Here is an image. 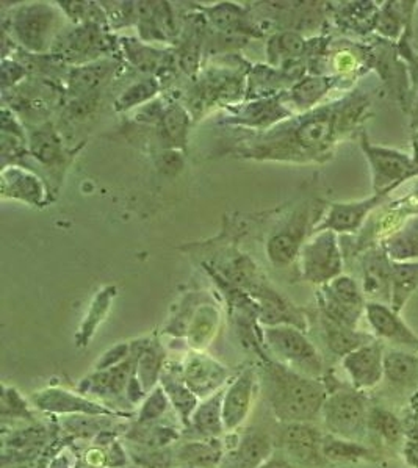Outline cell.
Wrapping results in <instances>:
<instances>
[{"instance_id":"6da1fadb","label":"cell","mask_w":418,"mask_h":468,"mask_svg":"<svg viewBox=\"0 0 418 468\" xmlns=\"http://www.w3.org/2000/svg\"><path fill=\"white\" fill-rule=\"evenodd\" d=\"M366 107L368 101L359 94L348 96L335 104L323 105L298 117L287 127L277 129L276 133H269L249 154L298 162L326 157L340 135L353 129Z\"/></svg>"},{"instance_id":"7a4b0ae2","label":"cell","mask_w":418,"mask_h":468,"mask_svg":"<svg viewBox=\"0 0 418 468\" xmlns=\"http://www.w3.org/2000/svg\"><path fill=\"white\" fill-rule=\"evenodd\" d=\"M263 389L276 418L284 423H312L321 416L329 391L326 383L304 376L277 362L263 368Z\"/></svg>"},{"instance_id":"3957f363","label":"cell","mask_w":418,"mask_h":468,"mask_svg":"<svg viewBox=\"0 0 418 468\" xmlns=\"http://www.w3.org/2000/svg\"><path fill=\"white\" fill-rule=\"evenodd\" d=\"M261 335L277 364L304 376L315 379L325 376L323 358L304 331L294 326H265Z\"/></svg>"},{"instance_id":"277c9868","label":"cell","mask_w":418,"mask_h":468,"mask_svg":"<svg viewBox=\"0 0 418 468\" xmlns=\"http://www.w3.org/2000/svg\"><path fill=\"white\" fill-rule=\"evenodd\" d=\"M321 418L327 434L339 439L364 443L370 432V409L366 397L356 389L329 391Z\"/></svg>"},{"instance_id":"5b68a950","label":"cell","mask_w":418,"mask_h":468,"mask_svg":"<svg viewBox=\"0 0 418 468\" xmlns=\"http://www.w3.org/2000/svg\"><path fill=\"white\" fill-rule=\"evenodd\" d=\"M373 173V191L390 195L399 183L418 176V158L401 150L374 146L366 133L360 141Z\"/></svg>"},{"instance_id":"8992f818","label":"cell","mask_w":418,"mask_h":468,"mask_svg":"<svg viewBox=\"0 0 418 468\" xmlns=\"http://www.w3.org/2000/svg\"><path fill=\"white\" fill-rule=\"evenodd\" d=\"M321 313L340 325L358 329L362 313H366V295L362 286L345 274L321 286Z\"/></svg>"},{"instance_id":"52a82bcc","label":"cell","mask_w":418,"mask_h":468,"mask_svg":"<svg viewBox=\"0 0 418 468\" xmlns=\"http://www.w3.org/2000/svg\"><path fill=\"white\" fill-rule=\"evenodd\" d=\"M301 268L304 279L317 286H326L339 278L343 257L337 234L333 230H323L306 243L301 249Z\"/></svg>"},{"instance_id":"ba28073f","label":"cell","mask_w":418,"mask_h":468,"mask_svg":"<svg viewBox=\"0 0 418 468\" xmlns=\"http://www.w3.org/2000/svg\"><path fill=\"white\" fill-rule=\"evenodd\" d=\"M33 406L53 416H102L127 418L131 414L113 409L107 404L98 403L80 391H66L61 387H46L35 391L32 397Z\"/></svg>"},{"instance_id":"9c48e42d","label":"cell","mask_w":418,"mask_h":468,"mask_svg":"<svg viewBox=\"0 0 418 468\" xmlns=\"http://www.w3.org/2000/svg\"><path fill=\"white\" fill-rule=\"evenodd\" d=\"M149 343H132L131 358L125 360L123 364L113 367L110 370L94 371L92 375L82 379L79 389L84 395H96L104 401H127V391L131 385L132 379L137 375L138 359L143 354L146 346Z\"/></svg>"},{"instance_id":"30bf717a","label":"cell","mask_w":418,"mask_h":468,"mask_svg":"<svg viewBox=\"0 0 418 468\" xmlns=\"http://www.w3.org/2000/svg\"><path fill=\"white\" fill-rule=\"evenodd\" d=\"M323 439L325 436L312 423H285L281 447L298 467H321L327 462L323 455Z\"/></svg>"},{"instance_id":"8fae6325","label":"cell","mask_w":418,"mask_h":468,"mask_svg":"<svg viewBox=\"0 0 418 468\" xmlns=\"http://www.w3.org/2000/svg\"><path fill=\"white\" fill-rule=\"evenodd\" d=\"M55 24L57 14L46 4H32L20 7L12 20L16 38L33 52H43L49 46Z\"/></svg>"},{"instance_id":"7c38bea8","label":"cell","mask_w":418,"mask_h":468,"mask_svg":"<svg viewBox=\"0 0 418 468\" xmlns=\"http://www.w3.org/2000/svg\"><path fill=\"white\" fill-rule=\"evenodd\" d=\"M259 376L254 368L243 370L238 376L230 381L224 389L222 397V422L226 434L236 432L248 420L253 409Z\"/></svg>"},{"instance_id":"4fadbf2b","label":"cell","mask_w":418,"mask_h":468,"mask_svg":"<svg viewBox=\"0 0 418 468\" xmlns=\"http://www.w3.org/2000/svg\"><path fill=\"white\" fill-rule=\"evenodd\" d=\"M384 346L373 340L342 359L350 383L356 391H372L384 381Z\"/></svg>"},{"instance_id":"5bb4252c","label":"cell","mask_w":418,"mask_h":468,"mask_svg":"<svg viewBox=\"0 0 418 468\" xmlns=\"http://www.w3.org/2000/svg\"><path fill=\"white\" fill-rule=\"evenodd\" d=\"M366 321L378 340L387 342L398 350L418 354L417 334L406 325L405 319L389 304L366 301Z\"/></svg>"},{"instance_id":"9a60e30c","label":"cell","mask_w":418,"mask_h":468,"mask_svg":"<svg viewBox=\"0 0 418 468\" xmlns=\"http://www.w3.org/2000/svg\"><path fill=\"white\" fill-rule=\"evenodd\" d=\"M182 377L189 391L199 399H205L228 387L230 370L215 359L197 351L185 360Z\"/></svg>"},{"instance_id":"2e32d148","label":"cell","mask_w":418,"mask_h":468,"mask_svg":"<svg viewBox=\"0 0 418 468\" xmlns=\"http://www.w3.org/2000/svg\"><path fill=\"white\" fill-rule=\"evenodd\" d=\"M309 206L302 207L294 214L285 228H282L279 232L271 235V238L267 245L269 261L273 262L277 267H285L293 262L294 257L301 253L304 246V238L308 234Z\"/></svg>"},{"instance_id":"e0dca14e","label":"cell","mask_w":418,"mask_h":468,"mask_svg":"<svg viewBox=\"0 0 418 468\" xmlns=\"http://www.w3.org/2000/svg\"><path fill=\"white\" fill-rule=\"evenodd\" d=\"M386 193H374L372 198L358 202L345 204H331L325 220L315 226V232L333 230L335 234H353L358 232L366 222L370 212L378 207L386 199Z\"/></svg>"},{"instance_id":"ac0fdd59","label":"cell","mask_w":418,"mask_h":468,"mask_svg":"<svg viewBox=\"0 0 418 468\" xmlns=\"http://www.w3.org/2000/svg\"><path fill=\"white\" fill-rule=\"evenodd\" d=\"M362 292L366 300L390 306L392 261L382 247H373L362 259Z\"/></svg>"},{"instance_id":"d6986e66","label":"cell","mask_w":418,"mask_h":468,"mask_svg":"<svg viewBox=\"0 0 418 468\" xmlns=\"http://www.w3.org/2000/svg\"><path fill=\"white\" fill-rule=\"evenodd\" d=\"M273 451L275 443L269 434L259 430L246 431L226 451L221 468H259L269 461Z\"/></svg>"},{"instance_id":"ffe728a7","label":"cell","mask_w":418,"mask_h":468,"mask_svg":"<svg viewBox=\"0 0 418 468\" xmlns=\"http://www.w3.org/2000/svg\"><path fill=\"white\" fill-rule=\"evenodd\" d=\"M384 381L392 391L412 393L418 387V354L406 350H386Z\"/></svg>"},{"instance_id":"44dd1931","label":"cell","mask_w":418,"mask_h":468,"mask_svg":"<svg viewBox=\"0 0 418 468\" xmlns=\"http://www.w3.org/2000/svg\"><path fill=\"white\" fill-rule=\"evenodd\" d=\"M224 456L221 439H195L182 443L174 459L179 467L221 468Z\"/></svg>"},{"instance_id":"7402d4cb","label":"cell","mask_w":418,"mask_h":468,"mask_svg":"<svg viewBox=\"0 0 418 468\" xmlns=\"http://www.w3.org/2000/svg\"><path fill=\"white\" fill-rule=\"evenodd\" d=\"M261 323L265 326H294L301 331L308 329L306 315L277 292L261 290Z\"/></svg>"},{"instance_id":"603a6c76","label":"cell","mask_w":418,"mask_h":468,"mask_svg":"<svg viewBox=\"0 0 418 468\" xmlns=\"http://www.w3.org/2000/svg\"><path fill=\"white\" fill-rule=\"evenodd\" d=\"M2 191L4 196L40 206L44 202L46 190L40 177L20 166H10L2 173Z\"/></svg>"},{"instance_id":"cb8c5ba5","label":"cell","mask_w":418,"mask_h":468,"mask_svg":"<svg viewBox=\"0 0 418 468\" xmlns=\"http://www.w3.org/2000/svg\"><path fill=\"white\" fill-rule=\"evenodd\" d=\"M222 397L224 391L201 399L189 418L187 430L193 431L197 439H220L226 432L222 422Z\"/></svg>"},{"instance_id":"d4e9b609","label":"cell","mask_w":418,"mask_h":468,"mask_svg":"<svg viewBox=\"0 0 418 468\" xmlns=\"http://www.w3.org/2000/svg\"><path fill=\"white\" fill-rule=\"evenodd\" d=\"M321 332L327 350L340 359L345 358L350 352L374 340L370 334L340 325L337 321L325 317L323 313H321Z\"/></svg>"},{"instance_id":"484cf974","label":"cell","mask_w":418,"mask_h":468,"mask_svg":"<svg viewBox=\"0 0 418 468\" xmlns=\"http://www.w3.org/2000/svg\"><path fill=\"white\" fill-rule=\"evenodd\" d=\"M160 387L164 389L166 397L170 399L173 409L179 416V420L183 426H189V418L193 416V412L197 410V404H199V398L189 391V385L185 384L183 381L182 371L181 375H174L173 371L164 370V375L160 377Z\"/></svg>"},{"instance_id":"4316f807","label":"cell","mask_w":418,"mask_h":468,"mask_svg":"<svg viewBox=\"0 0 418 468\" xmlns=\"http://www.w3.org/2000/svg\"><path fill=\"white\" fill-rule=\"evenodd\" d=\"M392 262L418 261V216L407 218L401 228L382 243Z\"/></svg>"},{"instance_id":"83f0119b","label":"cell","mask_w":418,"mask_h":468,"mask_svg":"<svg viewBox=\"0 0 418 468\" xmlns=\"http://www.w3.org/2000/svg\"><path fill=\"white\" fill-rule=\"evenodd\" d=\"M418 290V261L392 262V293L390 307L401 312L406 303Z\"/></svg>"},{"instance_id":"f1b7e54d","label":"cell","mask_w":418,"mask_h":468,"mask_svg":"<svg viewBox=\"0 0 418 468\" xmlns=\"http://www.w3.org/2000/svg\"><path fill=\"white\" fill-rule=\"evenodd\" d=\"M115 292H117L115 286H107L94 296L92 306L88 309L85 319L82 321L79 332L76 335V345L79 348H85V346L90 345L92 338L98 332L99 326L104 323V319L110 312L111 301L115 298Z\"/></svg>"},{"instance_id":"f546056e","label":"cell","mask_w":418,"mask_h":468,"mask_svg":"<svg viewBox=\"0 0 418 468\" xmlns=\"http://www.w3.org/2000/svg\"><path fill=\"white\" fill-rule=\"evenodd\" d=\"M323 455L327 462L373 461L374 453L366 445L326 434L323 439Z\"/></svg>"},{"instance_id":"4dcf8cb0","label":"cell","mask_w":418,"mask_h":468,"mask_svg":"<svg viewBox=\"0 0 418 468\" xmlns=\"http://www.w3.org/2000/svg\"><path fill=\"white\" fill-rule=\"evenodd\" d=\"M105 43L102 35L98 28H94L92 24L86 22L85 26L74 30L71 35L66 36L65 41L60 44L61 53L65 52L68 57H84L86 53H94L96 51H102Z\"/></svg>"},{"instance_id":"1f68e13d","label":"cell","mask_w":418,"mask_h":468,"mask_svg":"<svg viewBox=\"0 0 418 468\" xmlns=\"http://www.w3.org/2000/svg\"><path fill=\"white\" fill-rule=\"evenodd\" d=\"M115 65L110 61H100L96 65H86L74 69L69 78L72 94H90L110 77Z\"/></svg>"},{"instance_id":"d6a6232c","label":"cell","mask_w":418,"mask_h":468,"mask_svg":"<svg viewBox=\"0 0 418 468\" xmlns=\"http://www.w3.org/2000/svg\"><path fill=\"white\" fill-rule=\"evenodd\" d=\"M165 354L157 345H148L138 359L137 379L146 393L154 391L160 384L164 375Z\"/></svg>"},{"instance_id":"836d02e7","label":"cell","mask_w":418,"mask_h":468,"mask_svg":"<svg viewBox=\"0 0 418 468\" xmlns=\"http://www.w3.org/2000/svg\"><path fill=\"white\" fill-rule=\"evenodd\" d=\"M218 327V312L213 307L199 309L187 327V338L197 351H203L215 335Z\"/></svg>"},{"instance_id":"e575fe53","label":"cell","mask_w":418,"mask_h":468,"mask_svg":"<svg viewBox=\"0 0 418 468\" xmlns=\"http://www.w3.org/2000/svg\"><path fill=\"white\" fill-rule=\"evenodd\" d=\"M368 428H370V432H376L389 445H397L401 440H405L403 423L399 422L398 416L392 414L390 410L382 409V407L370 409Z\"/></svg>"},{"instance_id":"d590c367","label":"cell","mask_w":418,"mask_h":468,"mask_svg":"<svg viewBox=\"0 0 418 468\" xmlns=\"http://www.w3.org/2000/svg\"><path fill=\"white\" fill-rule=\"evenodd\" d=\"M30 150L36 160L44 165H55L63 160V146L52 127H44L33 132L30 138Z\"/></svg>"},{"instance_id":"8d00e7d4","label":"cell","mask_w":418,"mask_h":468,"mask_svg":"<svg viewBox=\"0 0 418 468\" xmlns=\"http://www.w3.org/2000/svg\"><path fill=\"white\" fill-rule=\"evenodd\" d=\"M189 115L179 105H171L160 115V133L171 146L185 143L189 132Z\"/></svg>"},{"instance_id":"74e56055","label":"cell","mask_w":418,"mask_h":468,"mask_svg":"<svg viewBox=\"0 0 418 468\" xmlns=\"http://www.w3.org/2000/svg\"><path fill=\"white\" fill-rule=\"evenodd\" d=\"M333 78L329 77H309L296 85L292 92L294 104L300 107L301 110H308L314 107L331 88Z\"/></svg>"},{"instance_id":"f35d334b","label":"cell","mask_w":418,"mask_h":468,"mask_svg":"<svg viewBox=\"0 0 418 468\" xmlns=\"http://www.w3.org/2000/svg\"><path fill=\"white\" fill-rule=\"evenodd\" d=\"M171 407L173 406H171L166 393L160 385H157L144 398L141 407L137 414L138 424H156L158 420H162L168 414Z\"/></svg>"},{"instance_id":"ab89813d","label":"cell","mask_w":418,"mask_h":468,"mask_svg":"<svg viewBox=\"0 0 418 468\" xmlns=\"http://www.w3.org/2000/svg\"><path fill=\"white\" fill-rule=\"evenodd\" d=\"M205 12L209 13L210 22L222 32H243L246 27L242 8L236 7L234 4H220L207 8Z\"/></svg>"},{"instance_id":"60d3db41","label":"cell","mask_w":418,"mask_h":468,"mask_svg":"<svg viewBox=\"0 0 418 468\" xmlns=\"http://www.w3.org/2000/svg\"><path fill=\"white\" fill-rule=\"evenodd\" d=\"M306 43L301 35L294 32L281 33L276 35L269 41V60L276 63L279 59H294L304 52Z\"/></svg>"},{"instance_id":"b9f144b4","label":"cell","mask_w":418,"mask_h":468,"mask_svg":"<svg viewBox=\"0 0 418 468\" xmlns=\"http://www.w3.org/2000/svg\"><path fill=\"white\" fill-rule=\"evenodd\" d=\"M125 47L127 49L132 63L137 66L140 71L154 74L160 69V66L164 65V53L158 52L156 49L141 46L133 39H127V41L125 39Z\"/></svg>"},{"instance_id":"7bdbcfd3","label":"cell","mask_w":418,"mask_h":468,"mask_svg":"<svg viewBox=\"0 0 418 468\" xmlns=\"http://www.w3.org/2000/svg\"><path fill=\"white\" fill-rule=\"evenodd\" d=\"M288 111L284 110L281 105L265 101L261 104L249 105L243 113L242 121L248 125H267V124L275 123L282 117H285Z\"/></svg>"},{"instance_id":"ee69618b","label":"cell","mask_w":418,"mask_h":468,"mask_svg":"<svg viewBox=\"0 0 418 468\" xmlns=\"http://www.w3.org/2000/svg\"><path fill=\"white\" fill-rule=\"evenodd\" d=\"M158 85L152 78H146L140 84L131 86L125 94L117 101L118 110H129L132 107L138 104H143L148 99L152 98L157 93Z\"/></svg>"},{"instance_id":"f6af8a7d","label":"cell","mask_w":418,"mask_h":468,"mask_svg":"<svg viewBox=\"0 0 418 468\" xmlns=\"http://www.w3.org/2000/svg\"><path fill=\"white\" fill-rule=\"evenodd\" d=\"M131 354L132 343H118L99 358L98 362L94 364V371L110 370L113 367L123 364L125 360L131 358Z\"/></svg>"},{"instance_id":"bcb514c9","label":"cell","mask_w":418,"mask_h":468,"mask_svg":"<svg viewBox=\"0 0 418 468\" xmlns=\"http://www.w3.org/2000/svg\"><path fill=\"white\" fill-rule=\"evenodd\" d=\"M4 416L8 414L12 416H22V418H32V414L28 412L26 401L22 399L20 391L10 389V387H4V410H2Z\"/></svg>"},{"instance_id":"7dc6e473","label":"cell","mask_w":418,"mask_h":468,"mask_svg":"<svg viewBox=\"0 0 418 468\" xmlns=\"http://www.w3.org/2000/svg\"><path fill=\"white\" fill-rule=\"evenodd\" d=\"M397 13H392L389 8H384L381 13L378 14V28L379 32L386 35L389 38H395L401 30V20Z\"/></svg>"},{"instance_id":"c3c4849f","label":"cell","mask_w":418,"mask_h":468,"mask_svg":"<svg viewBox=\"0 0 418 468\" xmlns=\"http://www.w3.org/2000/svg\"><path fill=\"white\" fill-rule=\"evenodd\" d=\"M403 459L407 467L418 468V428L406 432L403 440Z\"/></svg>"},{"instance_id":"681fc988","label":"cell","mask_w":418,"mask_h":468,"mask_svg":"<svg viewBox=\"0 0 418 468\" xmlns=\"http://www.w3.org/2000/svg\"><path fill=\"white\" fill-rule=\"evenodd\" d=\"M259 468H300L296 464L290 461L287 456H271L269 461Z\"/></svg>"},{"instance_id":"f907efd6","label":"cell","mask_w":418,"mask_h":468,"mask_svg":"<svg viewBox=\"0 0 418 468\" xmlns=\"http://www.w3.org/2000/svg\"><path fill=\"white\" fill-rule=\"evenodd\" d=\"M47 468H74L71 465V461H69V456L68 453H61V455L55 456L49 467Z\"/></svg>"},{"instance_id":"816d5d0a","label":"cell","mask_w":418,"mask_h":468,"mask_svg":"<svg viewBox=\"0 0 418 468\" xmlns=\"http://www.w3.org/2000/svg\"><path fill=\"white\" fill-rule=\"evenodd\" d=\"M74 468H96L92 467V465H88L85 461L80 462V464H77V465H74Z\"/></svg>"},{"instance_id":"f5cc1de1","label":"cell","mask_w":418,"mask_h":468,"mask_svg":"<svg viewBox=\"0 0 418 468\" xmlns=\"http://www.w3.org/2000/svg\"><path fill=\"white\" fill-rule=\"evenodd\" d=\"M415 117H417V119H415V123L418 124V102H417V113H415Z\"/></svg>"},{"instance_id":"db71d44e","label":"cell","mask_w":418,"mask_h":468,"mask_svg":"<svg viewBox=\"0 0 418 468\" xmlns=\"http://www.w3.org/2000/svg\"><path fill=\"white\" fill-rule=\"evenodd\" d=\"M179 468H195V467H179Z\"/></svg>"}]
</instances>
